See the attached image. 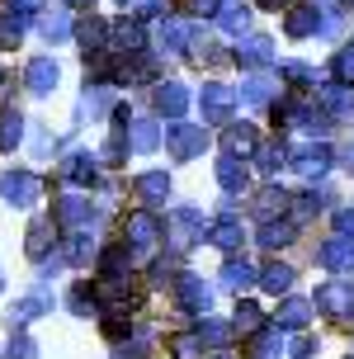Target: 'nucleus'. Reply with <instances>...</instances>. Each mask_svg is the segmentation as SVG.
I'll list each match as a JSON object with an SVG mask.
<instances>
[{
	"label": "nucleus",
	"instance_id": "7ed1b4c3",
	"mask_svg": "<svg viewBox=\"0 0 354 359\" xmlns=\"http://www.w3.org/2000/svg\"><path fill=\"white\" fill-rule=\"evenodd\" d=\"M161 142H165V151H170V161H194V156H203V147H208V133L203 128H194V123H170L165 133H161Z\"/></svg>",
	"mask_w": 354,
	"mask_h": 359
},
{
	"label": "nucleus",
	"instance_id": "ea45409f",
	"mask_svg": "<svg viewBox=\"0 0 354 359\" xmlns=\"http://www.w3.org/2000/svg\"><path fill=\"white\" fill-rule=\"evenodd\" d=\"M231 326H236L241 336H255V331L265 326V312H260L255 303H236V317H231Z\"/></svg>",
	"mask_w": 354,
	"mask_h": 359
},
{
	"label": "nucleus",
	"instance_id": "3c124183",
	"mask_svg": "<svg viewBox=\"0 0 354 359\" xmlns=\"http://www.w3.org/2000/svg\"><path fill=\"white\" fill-rule=\"evenodd\" d=\"M336 232L340 236H354V208H340V213H336Z\"/></svg>",
	"mask_w": 354,
	"mask_h": 359
},
{
	"label": "nucleus",
	"instance_id": "c756f323",
	"mask_svg": "<svg viewBox=\"0 0 354 359\" xmlns=\"http://www.w3.org/2000/svg\"><path fill=\"white\" fill-rule=\"evenodd\" d=\"M293 232H298V222H293V217H283V222L265 217V222H260V246H265V251H279V246L293 241Z\"/></svg>",
	"mask_w": 354,
	"mask_h": 359
},
{
	"label": "nucleus",
	"instance_id": "79ce46f5",
	"mask_svg": "<svg viewBox=\"0 0 354 359\" xmlns=\"http://www.w3.org/2000/svg\"><path fill=\"white\" fill-rule=\"evenodd\" d=\"M203 341H198V331H184V336H170V355L175 359H198Z\"/></svg>",
	"mask_w": 354,
	"mask_h": 359
},
{
	"label": "nucleus",
	"instance_id": "f03ea898",
	"mask_svg": "<svg viewBox=\"0 0 354 359\" xmlns=\"http://www.w3.org/2000/svg\"><path fill=\"white\" fill-rule=\"evenodd\" d=\"M203 236H208V222H203V213H198L194 203H179V208L165 213V241H170L175 251H189Z\"/></svg>",
	"mask_w": 354,
	"mask_h": 359
},
{
	"label": "nucleus",
	"instance_id": "58836bf2",
	"mask_svg": "<svg viewBox=\"0 0 354 359\" xmlns=\"http://www.w3.org/2000/svg\"><path fill=\"white\" fill-rule=\"evenodd\" d=\"M19 142H24V118L5 109V114H0V151H15Z\"/></svg>",
	"mask_w": 354,
	"mask_h": 359
},
{
	"label": "nucleus",
	"instance_id": "f257e3e1",
	"mask_svg": "<svg viewBox=\"0 0 354 359\" xmlns=\"http://www.w3.org/2000/svg\"><path fill=\"white\" fill-rule=\"evenodd\" d=\"M161 236H165V222H161L151 208H132V213L123 217V246L132 255H151Z\"/></svg>",
	"mask_w": 354,
	"mask_h": 359
},
{
	"label": "nucleus",
	"instance_id": "dca6fc26",
	"mask_svg": "<svg viewBox=\"0 0 354 359\" xmlns=\"http://www.w3.org/2000/svg\"><path fill=\"white\" fill-rule=\"evenodd\" d=\"M43 312H53V293L38 284V293H29V298H19V303L10 307V326H29V322H38Z\"/></svg>",
	"mask_w": 354,
	"mask_h": 359
},
{
	"label": "nucleus",
	"instance_id": "2eb2a0df",
	"mask_svg": "<svg viewBox=\"0 0 354 359\" xmlns=\"http://www.w3.org/2000/svg\"><path fill=\"white\" fill-rule=\"evenodd\" d=\"M132 194L142 198V208H156V203L170 198V175L165 170H147V175L132 180Z\"/></svg>",
	"mask_w": 354,
	"mask_h": 359
},
{
	"label": "nucleus",
	"instance_id": "f3484780",
	"mask_svg": "<svg viewBox=\"0 0 354 359\" xmlns=\"http://www.w3.org/2000/svg\"><path fill=\"white\" fill-rule=\"evenodd\" d=\"M255 147H260L255 123H231L222 133V156H255Z\"/></svg>",
	"mask_w": 354,
	"mask_h": 359
},
{
	"label": "nucleus",
	"instance_id": "4be33fe9",
	"mask_svg": "<svg viewBox=\"0 0 354 359\" xmlns=\"http://www.w3.org/2000/svg\"><path fill=\"white\" fill-rule=\"evenodd\" d=\"M283 34H288V38H312V34H321V10H317V5H293V10H288V19H283Z\"/></svg>",
	"mask_w": 354,
	"mask_h": 359
},
{
	"label": "nucleus",
	"instance_id": "4468645a",
	"mask_svg": "<svg viewBox=\"0 0 354 359\" xmlns=\"http://www.w3.org/2000/svg\"><path fill=\"white\" fill-rule=\"evenodd\" d=\"M293 170H298V175H307V180H317V175H326V170H331V147L321 142V147H298V151H293Z\"/></svg>",
	"mask_w": 354,
	"mask_h": 359
},
{
	"label": "nucleus",
	"instance_id": "1a4fd4ad",
	"mask_svg": "<svg viewBox=\"0 0 354 359\" xmlns=\"http://www.w3.org/2000/svg\"><path fill=\"white\" fill-rule=\"evenodd\" d=\"M317 265L331 269V274H354V241L350 236H331V241H321L317 246Z\"/></svg>",
	"mask_w": 354,
	"mask_h": 359
},
{
	"label": "nucleus",
	"instance_id": "603ef678",
	"mask_svg": "<svg viewBox=\"0 0 354 359\" xmlns=\"http://www.w3.org/2000/svg\"><path fill=\"white\" fill-rule=\"evenodd\" d=\"M317 355V341H298L293 345V359H312Z\"/></svg>",
	"mask_w": 354,
	"mask_h": 359
},
{
	"label": "nucleus",
	"instance_id": "ddd939ff",
	"mask_svg": "<svg viewBox=\"0 0 354 359\" xmlns=\"http://www.w3.org/2000/svg\"><path fill=\"white\" fill-rule=\"evenodd\" d=\"M151 104H156L161 118H184V109H189V90L179 86V81H161L156 95H151Z\"/></svg>",
	"mask_w": 354,
	"mask_h": 359
},
{
	"label": "nucleus",
	"instance_id": "680f3d73",
	"mask_svg": "<svg viewBox=\"0 0 354 359\" xmlns=\"http://www.w3.org/2000/svg\"><path fill=\"white\" fill-rule=\"evenodd\" d=\"M350 170H354V165H350Z\"/></svg>",
	"mask_w": 354,
	"mask_h": 359
},
{
	"label": "nucleus",
	"instance_id": "f704fd0d",
	"mask_svg": "<svg viewBox=\"0 0 354 359\" xmlns=\"http://www.w3.org/2000/svg\"><path fill=\"white\" fill-rule=\"evenodd\" d=\"M255 284L265 288V293H288V288H293V269L279 265V260H269V265L260 269V279H255Z\"/></svg>",
	"mask_w": 354,
	"mask_h": 359
},
{
	"label": "nucleus",
	"instance_id": "9d476101",
	"mask_svg": "<svg viewBox=\"0 0 354 359\" xmlns=\"http://www.w3.org/2000/svg\"><path fill=\"white\" fill-rule=\"evenodd\" d=\"M269 62H274V38L246 34L241 43H236V67H246V72H265Z\"/></svg>",
	"mask_w": 354,
	"mask_h": 359
},
{
	"label": "nucleus",
	"instance_id": "a211bd4d",
	"mask_svg": "<svg viewBox=\"0 0 354 359\" xmlns=\"http://www.w3.org/2000/svg\"><path fill=\"white\" fill-rule=\"evenodd\" d=\"M76 38H81V48H86V62L90 57H100L109 48V24L100 15H86L81 24H76Z\"/></svg>",
	"mask_w": 354,
	"mask_h": 359
},
{
	"label": "nucleus",
	"instance_id": "20e7f679",
	"mask_svg": "<svg viewBox=\"0 0 354 359\" xmlns=\"http://www.w3.org/2000/svg\"><path fill=\"white\" fill-rule=\"evenodd\" d=\"M0 198L15 203V208H34L43 198V175H34V170H5L0 175Z\"/></svg>",
	"mask_w": 354,
	"mask_h": 359
},
{
	"label": "nucleus",
	"instance_id": "c85d7f7f",
	"mask_svg": "<svg viewBox=\"0 0 354 359\" xmlns=\"http://www.w3.org/2000/svg\"><path fill=\"white\" fill-rule=\"evenodd\" d=\"M279 350H283V331L274 322H265L255 336H250V355L255 359H279Z\"/></svg>",
	"mask_w": 354,
	"mask_h": 359
},
{
	"label": "nucleus",
	"instance_id": "37998d69",
	"mask_svg": "<svg viewBox=\"0 0 354 359\" xmlns=\"http://www.w3.org/2000/svg\"><path fill=\"white\" fill-rule=\"evenodd\" d=\"M147 350H151V336H147V331H132V341L118 345L114 359H147Z\"/></svg>",
	"mask_w": 354,
	"mask_h": 359
},
{
	"label": "nucleus",
	"instance_id": "cd10ccee",
	"mask_svg": "<svg viewBox=\"0 0 354 359\" xmlns=\"http://www.w3.org/2000/svg\"><path fill=\"white\" fill-rule=\"evenodd\" d=\"M255 279H260V274H255L250 260H236V255H231L227 265H222V288H227V293H241V288H250Z\"/></svg>",
	"mask_w": 354,
	"mask_h": 359
},
{
	"label": "nucleus",
	"instance_id": "5fc2aeb1",
	"mask_svg": "<svg viewBox=\"0 0 354 359\" xmlns=\"http://www.w3.org/2000/svg\"><path fill=\"white\" fill-rule=\"evenodd\" d=\"M260 5H265V10H283V5H288V0H260Z\"/></svg>",
	"mask_w": 354,
	"mask_h": 359
},
{
	"label": "nucleus",
	"instance_id": "bf43d9fd",
	"mask_svg": "<svg viewBox=\"0 0 354 359\" xmlns=\"http://www.w3.org/2000/svg\"><path fill=\"white\" fill-rule=\"evenodd\" d=\"M118 5H128V0H118Z\"/></svg>",
	"mask_w": 354,
	"mask_h": 359
},
{
	"label": "nucleus",
	"instance_id": "39448f33",
	"mask_svg": "<svg viewBox=\"0 0 354 359\" xmlns=\"http://www.w3.org/2000/svg\"><path fill=\"white\" fill-rule=\"evenodd\" d=\"M312 307H321V312L336 317V322H354V284H345V279H326V284L317 288Z\"/></svg>",
	"mask_w": 354,
	"mask_h": 359
},
{
	"label": "nucleus",
	"instance_id": "b1692460",
	"mask_svg": "<svg viewBox=\"0 0 354 359\" xmlns=\"http://www.w3.org/2000/svg\"><path fill=\"white\" fill-rule=\"evenodd\" d=\"M208 241L217 246V251H236L241 241H246V232H241V222L231 213H222L217 222H208Z\"/></svg>",
	"mask_w": 354,
	"mask_h": 359
},
{
	"label": "nucleus",
	"instance_id": "a878e982",
	"mask_svg": "<svg viewBox=\"0 0 354 359\" xmlns=\"http://www.w3.org/2000/svg\"><path fill=\"white\" fill-rule=\"evenodd\" d=\"M156 43L170 57H184V53H189V29L175 24V19H161V24H156Z\"/></svg>",
	"mask_w": 354,
	"mask_h": 359
},
{
	"label": "nucleus",
	"instance_id": "09e8293b",
	"mask_svg": "<svg viewBox=\"0 0 354 359\" xmlns=\"http://www.w3.org/2000/svg\"><path fill=\"white\" fill-rule=\"evenodd\" d=\"M184 10H189V15H212V19H217L222 0H184Z\"/></svg>",
	"mask_w": 354,
	"mask_h": 359
},
{
	"label": "nucleus",
	"instance_id": "a19ab883",
	"mask_svg": "<svg viewBox=\"0 0 354 359\" xmlns=\"http://www.w3.org/2000/svg\"><path fill=\"white\" fill-rule=\"evenodd\" d=\"M71 312H76V317H90V312H95V307H100V298H95V284H86V279H81V284L71 288Z\"/></svg>",
	"mask_w": 354,
	"mask_h": 359
},
{
	"label": "nucleus",
	"instance_id": "412c9836",
	"mask_svg": "<svg viewBox=\"0 0 354 359\" xmlns=\"http://www.w3.org/2000/svg\"><path fill=\"white\" fill-rule=\"evenodd\" d=\"M274 90H283V81L274 72H250L246 86H241V100L260 109V104H269V100H274Z\"/></svg>",
	"mask_w": 354,
	"mask_h": 359
},
{
	"label": "nucleus",
	"instance_id": "7c9ffc66",
	"mask_svg": "<svg viewBox=\"0 0 354 359\" xmlns=\"http://www.w3.org/2000/svg\"><path fill=\"white\" fill-rule=\"evenodd\" d=\"M217 29L222 34H246L250 29V10L241 0H222V10H217Z\"/></svg>",
	"mask_w": 354,
	"mask_h": 359
},
{
	"label": "nucleus",
	"instance_id": "f8f14e48",
	"mask_svg": "<svg viewBox=\"0 0 354 359\" xmlns=\"http://www.w3.org/2000/svg\"><path fill=\"white\" fill-rule=\"evenodd\" d=\"M317 104L331 114V118H354V86L345 81H331V86L317 90Z\"/></svg>",
	"mask_w": 354,
	"mask_h": 359
},
{
	"label": "nucleus",
	"instance_id": "9b49d317",
	"mask_svg": "<svg viewBox=\"0 0 354 359\" xmlns=\"http://www.w3.org/2000/svg\"><path fill=\"white\" fill-rule=\"evenodd\" d=\"M57 81H62L57 57H34V62L24 67V90H29V95H53Z\"/></svg>",
	"mask_w": 354,
	"mask_h": 359
},
{
	"label": "nucleus",
	"instance_id": "473e14b6",
	"mask_svg": "<svg viewBox=\"0 0 354 359\" xmlns=\"http://www.w3.org/2000/svg\"><path fill=\"white\" fill-rule=\"evenodd\" d=\"M29 34V15L24 10H10V15H0V53H10L19 38Z\"/></svg>",
	"mask_w": 354,
	"mask_h": 359
},
{
	"label": "nucleus",
	"instance_id": "de8ad7c7",
	"mask_svg": "<svg viewBox=\"0 0 354 359\" xmlns=\"http://www.w3.org/2000/svg\"><path fill=\"white\" fill-rule=\"evenodd\" d=\"M5 359H38V345L29 341V336H24V331H19L15 341H10V350H5Z\"/></svg>",
	"mask_w": 354,
	"mask_h": 359
},
{
	"label": "nucleus",
	"instance_id": "6e6d98bb",
	"mask_svg": "<svg viewBox=\"0 0 354 359\" xmlns=\"http://www.w3.org/2000/svg\"><path fill=\"white\" fill-rule=\"evenodd\" d=\"M340 5H345V10H354V0H340Z\"/></svg>",
	"mask_w": 354,
	"mask_h": 359
},
{
	"label": "nucleus",
	"instance_id": "bb28decb",
	"mask_svg": "<svg viewBox=\"0 0 354 359\" xmlns=\"http://www.w3.org/2000/svg\"><path fill=\"white\" fill-rule=\"evenodd\" d=\"M48 246H53V217H34L24 251H29V260H48Z\"/></svg>",
	"mask_w": 354,
	"mask_h": 359
},
{
	"label": "nucleus",
	"instance_id": "e433bc0d",
	"mask_svg": "<svg viewBox=\"0 0 354 359\" xmlns=\"http://www.w3.org/2000/svg\"><path fill=\"white\" fill-rule=\"evenodd\" d=\"M288 203H293V194H288L283 184H265V189H260V203H255V208H260V217H274V213H283Z\"/></svg>",
	"mask_w": 354,
	"mask_h": 359
},
{
	"label": "nucleus",
	"instance_id": "8fccbe9b",
	"mask_svg": "<svg viewBox=\"0 0 354 359\" xmlns=\"http://www.w3.org/2000/svg\"><path fill=\"white\" fill-rule=\"evenodd\" d=\"M10 95H15V72L0 67V114H5V104H10Z\"/></svg>",
	"mask_w": 354,
	"mask_h": 359
},
{
	"label": "nucleus",
	"instance_id": "6e6552de",
	"mask_svg": "<svg viewBox=\"0 0 354 359\" xmlns=\"http://www.w3.org/2000/svg\"><path fill=\"white\" fill-rule=\"evenodd\" d=\"M175 303L184 307V312H194V317H208L212 307V288L198 279V274H179L175 279Z\"/></svg>",
	"mask_w": 354,
	"mask_h": 359
},
{
	"label": "nucleus",
	"instance_id": "864d4df0",
	"mask_svg": "<svg viewBox=\"0 0 354 359\" xmlns=\"http://www.w3.org/2000/svg\"><path fill=\"white\" fill-rule=\"evenodd\" d=\"M15 10H24V15H38V10H43V0H15Z\"/></svg>",
	"mask_w": 354,
	"mask_h": 359
},
{
	"label": "nucleus",
	"instance_id": "72a5a7b5",
	"mask_svg": "<svg viewBox=\"0 0 354 359\" xmlns=\"http://www.w3.org/2000/svg\"><path fill=\"white\" fill-rule=\"evenodd\" d=\"M255 161H260V170H265V175H279L283 165L293 161V151H288L283 142H265V147H255Z\"/></svg>",
	"mask_w": 354,
	"mask_h": 359
},
{
	"label": "nucleus",
	"instance_id": "4c0bfd02",
	"mask_svg": "<svg viewBox=\"0 0 354 359\" xmlns=\"http://www.w3.org/2000/svg\"><path fill=\"white\" fill-rule=\"evenodd\" d=\"M198 341L203 345H217V350H222V345L231 341V331H236V326H227V322H212V317H198Z\"/></svg>",
	"mask_w": 354,
	"mask_h": 359
},
{
	"label": "nucleus",
	"instance_id": "0eeeda50",
	"mask_svg": "<svg viewBox=\"0 0 354 359\" xmlns=\"http://www.w3.org/2000/svg\"><path fill=\"white\" fill-rule=\"evenodd\" d=\"M53 222L62 227V232L90 227V222H95V203H90V194H62L57 208H53Z\"/></svg>",
	"mask_w": 354,
	"mask_h": 359
},
{
	"label": "nucleus",
	"instance_id": "2f4dec72",
	"mask_svg": "<svg viewBox=\"0 0 354 359\" xmlns=\"http://www.w3.org/2000/svg\"><path fill=\"white\" fill-rule=\"evenodd\" d=\"M62 255H67V265H90V255H95L90 227H76V232H67V246H62Z\"/></svg>",
	"mask_w": 354,
	"mask_h": 359
},
{
	"label": "nucleus",
	"instance_id": "c9c22d12",
	"mask_svg": "<svg viewBox=\"0 0 354 359\" xmlns=\"http://www.w3.org/2000/svg\"><path fill=\"white\" fill-rule=\"evenodd\" d=\"M132 133H128V147L132 151H156L161 147V128L151 123V118H137V123H128Z\"/></svg>",
	"mask_w": 354,
	"mask_h": 359
},
{
	"label": "nucleus",
	"instance_id": "13d9d810",
	"mask_svg": "<svg viewBox=\"0 0 354 359\" xmlns=\"http://www.w3.org/2000/svg\"><path fill=\"white\" fill-rule=\"evenodd\" d=\"M0 288H5V274H0Z\"/></svg>",
	"mask_w": 354,
	"mask_h": 359
},
{
	"label": "nucleus",
	"instance_id": "a18cd8bd",
	"mask_svg": "<svg viewBox=\"0 0 354 359\" xmlns=\"http://www.w3.org/2000/svg\"><path fill=\"white\" fill-rule=\"evenodd\" d=\"M104 109H109V86H86L81 114H104Z\"/></svg>",
	"mask_w": 354,
	"mask_h": 359
},
{
	"label": "nucleus",
	"instance_id": "c03bdc74",
	"mask_svg": "<svg viewBox=\"0 0 354 359\" xmlns=\"http://www.w3.org/2000/svg\"><path fill=\"white\" fill-rule=\"evenodd\" d=\"M279 81H293V86H312V81H317V72H312L307 62H283V67H279Z\"/></svg>",
	"mask_w": 354,
	"mask_h": 359
},
{
	"label": "nucleus",
	"instance_id": "423d86ee",
	"mask_svg": "<svg viewBox=\"0 0 354 359\" xmlns=\"http://www.w3.org/2000/svg\"><path fill=\"white\" fill-rule=\"evenodd\" d=\"M231 109H236V90L217 86V81L198 90V114H203V123H208V128H222L231 118Z\"/></svg>",
	"mask_w": 354,
	"mask_h": 359
},
{
	"label": "nucleus",
	"instance_id": "052dcab7",
	"mask_svg": "<svg viewBox=\"0 0 354 359\" xmlns=\"http://www.w3.org/2000/svg\"><path fill=\"white\" fill-rule=\"evenodd\" d=\"M217 359H227V355H217Z\"/></svg>",
	"mask_w": 354,
	"mask_h": 359
},
{
	"label": "nucleus",
	"instance_id": "49530a36",
	"mask_svg": "<svg viewBox=\"0 0 354 359\" xmlns=\"http://www.w3.org/2000/svg\"><path fill=\"white\" fill-rule=\"evenodd\" d=\"M331 72H336V81H345V86H354V43L336 53V62H331Z\"/></svg>",
	"mask_w": 354,
	"mask_h": 359
},
{
	"label": "nucleus",
	"instance_id": "6ab92c4d",
	"mask_svg": "<svg viewBox=\"0 0 354 359\" xmlns=\"http://www.w3.org/2000/svg\"><path fill=\"white\" fill-rule=\"evenodd\" d=\"M217 184H222L227 198H241L250 189V170L236 161V156H222V161H217Z\"/></svg>",
	"mask_w": 354,
	"mask_h": 359
},
{
	"label": "nucleus",
	"instance_id": "aec40b11",
	"mask_svg": "<svg viewBox=\"0 0 354 359\" xmlns=\"http://www.w3.org/2000/svg\"><path fill=\"white\" fill-rule=\"evenodd\" d=\"M95 156H90V151H76V156H67V161H62V170H57V175H62V184H76V189H90V184H95Z\"/></svg>",
	"mask_w": 354,
	"mask_h": 359
},
{
	"label": "nucleus",
	"instance_id": "393cba45",
	"mask_svg": "<svg viewBox=\"0 0 354 359\" xmlns=\"http://www.w3.org/2000/svg\"><path fill=\"white\" fill-rule=\"evenodd\" d=\"M38 34L48 38L53 48H57V43H67V38L76 34V24H71V10L62 5V10H53V15H43V19H38Z\"/></svg>",
	"mask_w": 354,
	"mask_h": 359
},
{
	"label": "nucleus",
	"instance_id": "5701e85b",
	"mask_svg": "<svg viewBox=\"0 0 354 359\" xmlns=\"http://www.w3.org/2000/svg\"><path fill=\"white\" fill-rule=\"evenodd\" d=\"M312 312H317L312 298H288V303L274 312V326H279V331H302V326L312 322Z\"/></svg>",
	"mask_w": 354,
	"mask_h": 359
},
{
	"label": "nucleus",
	"instance_id": "4d7b16f0",
	"mask_svg": "<svg viewBox=\"0 0 354 359\" xmlns=\"http://www.w3.org/2000/svg\"><path fill=\"white\" fill-rule=\"evenodd\" d=\"M67 5H86V0H67Z\"/></svg>",
	"mask_w": 354,
	"mask_h": 359
}]
</instances>
